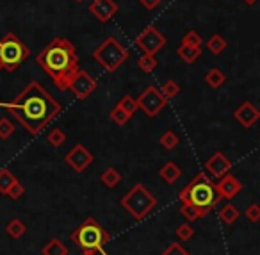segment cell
<instances>
[{
  "mask_svg": "<svg viewBox=\"0 0 260 255\" xmlns=\"http://www.w3.org/2000/svg\"><path fill=\"white\" fill-rule=\"evenodd\" d=\"M0 107L8 109L20 125L32 136L43 132V129L61 115V104L45 90L40 80H32L25 90L11 102H0Z\"/></svg>",
  "mask_w": 260,
  "mask_h": 255,
  "instance_id": "obj_1",
  "label": "cell"
},
{
  "mask_svg": "<svg viewBox=\"0 0 260 255\" xmlns=\"http://www.w3.org/2000/svg\"><path fill=\"white\" fill-rule=\"evenodd\" d=\"M36 61L61 91L68 90L70 80L79 70L75 47L72 41L61 36L48 41L43 50L36 55Z\"/></svg>",
  "mask_w": 260,
  "mask_h": 255,
  "instance_id": "obj_2",
  "label": "cell"
},
{
  "mask_svg": "<svg viewBox=\"0 0 260 255\" xmlns=\"http://www.w3.org/2000/svg\"><path fill=\"white\" fill-rule=\"evenodd\" d=\"M178 200L182 204H194L196 207L203 209L209 214L214 209V205L219 202L216 194V184L212 182V177L205 172H200L184 189L178 193Z\"/></svg>",
  "mask_w": 260,
  "mask_h": 255,
  "instance_id": "obj_3",
  "label": "cell"
},
{
  "mask_svg": "<svg viewBox=\"0 0 260 255\" xmlns=\"http://www.w3.org/2000/svg\"><path fill=\"white\" fill-rule=\"evenodd\" d=\"M70 237H72L73 243H77L84 250H94L102 255H107L105 244L111 241V236L104 226L98 225L96 219L87 218L79 229H75V232Z\"/></svg>",
  "mask_w": 260,
  "mask_h": 255,
  "instance_id": "obj_4",
  "label": "cell"
},
{
  "mask_svg": "<svg viewBox=\"0 0 260 255\" xmlns=\"http://www.w3.org/2000/svg\"><path fill=\"white\" fill-rule=\"evenodd\" d=\"M130 58L126 47L114 36H109L93 50V59L109 73L118 72L119 66L125 65V61Z\"/></svg>",
  "mask_w": 260,
  "mask_h": 255,
  "instance_id": "obj_5",
  "label": "cell"
},
{
  "mask_svg": "<svg viewBox=\"0 0 260 255\" xmlns=\"http://www.w3.org/2000/svg\"><path fill=\"white\" fill-rule=\"evenodd\" d=\"M29 58L30 48L15 33H8L0 38V63L6 72H16Z\"/></svg>",
  "mask_w": 260,
  "mask_h": 255,
  "instance_id": "obj_6",
  "label": "cell"
},
{
  "mask_svg": "<svg viewBox=\"0 0 260 255\" xmlns=\"http://www.w3.org/2000/svg\"><path fill=\"white\" fill-rule=\"evenodd\" d=\"M157 200L143 184H136L125 196L121 198V207L128 211L134 219H145L146 214L155 209Z\"/></svg>",
  "mask_w": 260,
  "mask_h": 255,
  "instance_id": "obj_7",
  "label": "cell"
},
{
  "mask_svg": "<svg viewBox=\"0 0 260 255\" xmlns=\"http://www.w3.org/2000/svg\"><path fill=\"white\" fill-rule=\"evenodd\" d=\"M138 109H141L148 118H155L160 111L168 105V100L157 86H148L138 98Z\"/></svg>",
  "mask_w": 260,
  "mask_h": 255,
  "instance_id": "obj_8",
  "label": "cell"
},
{
  "mask_svg": "<svg viewBox=\"0 0 260 255\" xmlns=\"http://www.w3.org/2000/svg\"><path fill=\"white\" fill-rule=\"evenodd\" d=\"M166 43H168L166 36L153 25H148L143 33L138 34V38H136V45H138V48H141L145 54H157L160 48L166 47Z\"/></svg>",
  "mask_w": 260,
  "mask_h": 255,
  "instance_id": "obj_9",
  "label": "cell"
},
{
  "mask_svg": "<svg viewBox=\"0 0 260 255\" xmlns=\"http://www.w3.org/2000/svg\"><path fill=\"white\" fill-rule=\"evenodd\" d=\"M96 88H98L96 79H94L89 72L80 70V68L77 70V73L72 77V80H70V84H68V90L72 91V93L75 95V98H79V100H84V98H87L89 95H93L94 91H96Z\"/></svg>",
  "mask_w": 260,
  "mask_h": 255,
  "instance_id": "obj_10",
  "label": "cell"
},
{
  "mask_svg": "<svg viewBox=\"0 0 260 255\" xmlns=\"http://www.w3.org/2000/svg\"><path fill=\"white\" fill-rule=\"evenodd\" d=\"M64 161L68 162L70 168H73L75 172L82 173L87 166L93 162V154L84 147L82 143H75L72 147V150L64 155Z\"/></svg>",
  "mask_w": 260,
  "mask_h": 255,
  "instance_id": "obj_11",
  "label": "cell"
},
{
  "mask_svg": "<svg viewBox=\"0 0 260 255\" xmlns=\"http://www.w3.org/2000/svg\"><path fill=\"white\" fill-rule=\"evenodd\" d=\"M119 8L114 0H93L89 4V13L100 23H107L118 15Z\"/></svg>",
  "mask_w": 260,
  "mask_h": 255,
  "instance_id": "obj_12",
  "label": "cell"
},
{
  "mask_svg": "<svg viewBox=\"0 0 260 255\" xmlns=\"http://www.w3.org/2000/svg\"><path fill=\"white\" fill-rule=\"evenodd\" d=\"M242 189V184L239 182V179L235 175H232L230 172L226 175H223L221 179H217L216 184V194L217 198H224V200H232L234 196H237Z\"/></svg>",
  "mask_w": 260,
  "mask_h": 255,
  "instance_id": "obj_13",
  "label": "cell"
},
{
  "mask_svg": "<svg viewBox=\"0 0 260 255\" xmlns=\"http://www.w3.org/2000/svg\"><path fill=\"white\" fill-rule=\"evenodd\" d=\"M205 169L212 179H221L223 175H226L232 169V161L223 154V152H216L214 155H210L205 162Z\"/></svg>",
  "mask_w": 260,
  "mask_h": 255,
  "instance_id": "obj_14",
  "label": "cell"
},
{
  "mask_svg": "<svg viewBox=\"0 0 260 255\" xmlns=\"http://www.w3.org/2000/svg\"><path fill=\"white\" fill-rule=\"evenodd\" d=\"M234 116H235V120L244 127V129H251V127L258 122L260 112H258V109L251 104V102H244V104H241L237 109H235Z\"/></svg>",
  "mask_w": 260,
  "mask_h": 255,
  "instance_id": "obj_15",
  "label": "cell"
},
{
  "mask_svg": "<svg viewBox=\"0 0 260 255\" xmlns=\"http://www.w3.org/2000/svg\"><path fill=\"white\" fill-rule=\"evenodd\" d=\"M177 55L184 63L192 65V63H196L200 58H202V47H191V45L180 43V47L177 48Z\"/></svg>",
  "mask_w": 260,
  "mask_h": 255,
  "instance_id": "obj_16",
  "label": "cell"
},
{
  "mask_svg": "<svg viewBox=\"0 0 260 255\" xmlns=\"http://www.w3.org/2000/svg\"><path fill=\"white\" fill-rule=\"evenodd\" d=\"M159 175H160V179L166 180L168 184H175L182 177V169H180V166L175 164L173 161H168L166 164L160 168Z\"/></svg>",
  "mask_w": 260,
  "mask_h": 255,
  "instance_id": "obj_17",
  "label": "cell"
},
{
  "mask_svg": "<svg viewBox=\"0 0 260 255\" xmlns=\"http://www.w3.org/2000/svg\"><path fill=\"white\" fill-rule=\"evenodd\" d=\"M205 82L209 84L212 90H219V88L226 82V75H224V72L221 68H212L207 72Z\"/></svg>",
  "mask_w": 260,
  "mask_h": 255,
  "instance_id": "obj_18",
  "label": "cell"
},
{
  "mask_svg": "<svg viewBox=\"0 0 260 255\" xmlns=\"http://www.w3.org/2000/svg\"><path fill=\"white\" fill-rule=\"evenodd\" d=\"M100 180L104 186H107L109 189H112V187H116L119 182H121V175H119V172L116 168L109 166V168H105L104 173L100 175Z\"/></svg>",
  "mask_w": 260,
  "mask_h": 255,
  "instance_id": "obj_19",
  "label": "cell"
},
{
  "mask_svg": "<svg viewBox=\"0 0 260 255\" xmlns=\"http://www.w3.org/2000/svg\"><path fill=\"white\" fill-rule=\"evenodd\" d=\"M180 212H182V216H184L185 219H187V223H192V221H196V219H200V218H203V216L207 214L203 209H200V207H196L194 204H182V207H180Z\"/></svg>",
  "mask_w": 260,
  "mask_h": 255,
  "instance_id": "obj_20",
  "label": "cell"
},
{
  "mask_svg": "<svg viewBox=\"0 0 260 255\" xmlns=\"http://www.w3.org/2000/svg\"><path fill=\"white\" fill-rule=\"evenodd\" d=\"M207 48H209L210 52H212L214 55H221L224 50H226V40H224L221 34H212V36L207 40Z\"/></svg>",
  "mask_w": 260,
  "mask_h": 255,
  "instance_id": "obj_21",
  "label": "cell"
},
{
  "mask_svg": "<svg viewBox=\"0 0 260 255\" xmlns=\"http://www.w3.org/2000/svg\"><path fill=\"white\" fill-rule=\"evenodd\" d=\"M41 253L43 255H68V248H66V244L61 243L59 239H52L45 244Z\"/></svg>",
  "mask_w": 260,
  "mask_h": 255,
  "instance_id": "obj_22",
  "label": "cell"
},
{
  "mask_svg": "<svg viewBox=\"0 0 260 255\" xmlns=\"http://www.w3.org/2000/svg\"><path fill=\"white\" fill-rule=\"evenodd\" d=\"M239 211H237V207H234L232 204H226L224 207H221V211H219V218H221V221L223 223H226V225H232V223H235L239 219Z\"/></svg>",
  "mask_w": 260,
  "mask_h": 255,
  "instance_id": "obj_23",
  "label": "cell"
},
{
  "mask_svg": "<svg viewBox=\"0 0 260 255\" xmlns=\"http://www.w3.org/2000/svg\"><path fill=\"white\" fill-rule=\"evenodd\" d=\"M6 232H8L13 239H20V237L27 232V226H25V223L20 221V219H11V221L6 225Z\"/></svg>",
  "mask_w": 260,
  "mask_h": 255,
  "instance_id": "obj_24",
  "label": "cell"
},
{
  "mask_svg": "<svg viewBox=\"0 0 260 255\" xmlns=\"http://www.w3.org/2000/svg\"><path fill=\"white\" fill-rule=\"evenodd\" d=\"M138 68L145 73H152L157 68L155 54H143V58L138 59Z\"/></svg>",
  "mask_w": 260,
  "mask_h": 255,
  "instance_id": "obj_25",
  "label": "cell"
},
{
  "mask_svg": "<svg viewBox=\"0 0 260 255\" xmlns=\"http://www.w3.org/2000/svg\"><path fill=\"white\" fill-rule=\"evenodd\" d=\"M159 141H160V145H162V148H166V150H175L177 145L180 143V137H178L173 130H166V132L160 134Z\"/></svg>",
  "mask_w": 260,
  "mask_h": 255,
  "instance_id": "obj_26",
  "label": "cell"
},
{
  "mask_svg": "<svg viewBox=\"0 0 260 255\" xmlns=\"http://www.w3.org/2000/svg\"><path fill=\"white\" fill-rule=\"evenodd\" d=\"M116 105H119V107L125 112H128L130 116H134L136 111H138V102H136V98L132 97V95H123Z\"/></svg>",
  "mask_w": 260,
  "mask_h": 255,
  "instance_id": "obj_27",
  "label": "cell"
},
{
  "mask_svg": "<svg viewBox=\"0 0 260 255\" xmlns=\"http://www.w3.org/2000/svg\"><path fill=\"white\" fill-rule=\"evenodd\" d=\"M15 182H16V177L9 169H0V193L6 194Z\"/></svg>",
  "mask_w": 260,
  "mask_h": 255,
  "instance_id": "obj_28",
  "label": "cell"
},
{
  "mask_svg": "<svg viewBox=\"0 0 260 255\" xmlns=\"http://www.w3.org/2000/svg\"><path fill=\"white\" fill-rule=\"evenodd\" d=\"M160 93L164 95L166 100H171V98H175L180 93V86H178V82H175V80H166V82L160 86Z\"/></svg>",
  "mask_w": 260,
  "mask_h": 255,
  "instance_id": "obj_29",
  "label": "cell"
},
{
  "mask_svg": "<svg viewBox=\"0 0 260 255\" xmlns=\"http://www.w3.org/2000/svg\"><path fill=\"white\" fill-rule=\"evenodd\" d=\"M15 123L9 118H0V139H9L15 134Z\"/></svg>",
  "mask_w": 260,
  "mask_h": 255,
  "instance_id": "obj_30",
  "label": "cell"
},
{
  "mask_svg": "<svg viewBox=\"0 0 260 255\" xmlns=\"http://www.w3.org/2000/svg\"><path fill=\"white\" fill-rule=\"evenodd\" d=\"M47 141L54 148H59L66 141V134L62 132L61 129H52L50 132H48V136H47Z\"/></svg>",
  "mask_w": 260,
  "mask_h": 255,
  "instance_id": "obj_31",
  "label": "cell"
},
{
  "mask_svg": "<svg viewBox=\"0 0 260 255\" xmlns=\"http://www.w3.org/2000/svg\"><path fill=\"white\" fill-rule=\"evenodd\" d=\"M130 118H132V116H130L128 112L123 111V109L119 107V105H116V107L111 111V120L116 123V125H125V123L128 122Z\"/></svg>",
  "mask_w": 260,
  "mask_h": 255,
  "instance_id": "obj_32",
  "label": "cell"
},
{
  "mask_svg": "<svg viewBox=\"0 0 260 255\" xmlns=\"http://www.w3.org/2000/svg\"><path fill=\"white\" fill-rule=\"evenodd\" d=\"M182 43L184 45H191V47H202V38H200V34L196 33V31H189V33H185V36L182 38Z\"/></svg>",
  "mask_w": 260,
  "mask_h": 255,
  "instance_id": "obj_33",
  "label": "cell"
},
{
  "mask_svg": "<svg viewBox=\"0 0 260 255\" xmlns=\"http://www.w3.org/2000/svg\"><path fill=\"white\" fill-rule=\"evenodd\" d=\"M194 236V230H192V226L189 225V223H182V225H178L177 229V237L180 241H189L191 237Z\"/></svg>",
  "mask_w": 260,
  "mask_h": 255,
  "instance_id": "obj_34",
  "label": "cell"
},
{
  "mask_svg": "<svg viewBox=\"0 0 260 255\" xmlns=\"http://www.w3.org/2000/svg\"><path fill=\"white\" fill-rule=\"evenodd\" d=\"M23 194H25V187H23L22 184H20L18 180H16V182L13 184L11 187H9V191L6 193V196H9L11 200H20V198H22Z\"/></svg>",
  "mask_w": 260,
  "mask_h": 255,
  "instance_id": "obj_35",
  "label": "cell"
},
{
  "mask_svg": "<svg viewBox=\"0 0 260 255\" xmlns=\"http://www.w3.org/2000/svg\"><path fill=\"white\" fill-rule=\"evenodd\" d=\"M244 214L251 223H258L260 221V207H258V204H251L248 209H246Z\"/></svg>",
  "mask_w": 260,
  "mask_h": 255,
  "instance_id": "obj_36",
  "label": "cell"
},
{
  "mask_svg": "<svg viewBox=\"0 0 260 255\" xmlns=\"http://www.w3.org/2000/svg\"><path fill=\"white\" fill-rule=\"evenodd\" d=\"M162 255H189V251H185L178 243H171L170 246L162 251Z\"/></svg>",
  "mask_w": 260,
  "mask_h": 255,
  "instance_id": "obj_37",
  "label": "cell"
},
{
  "mask_svg": "<svg viewBox=\"0 0 260 255\" xmlns=\"http://www.w3.org/2000/svg\"><path fill=\"white\" fill-rule=\"evenodd\" d=\"M139 2H141V6L146 11H153V9H157L160 4V0H139Z\"/></svg>",
  "mask_w": 260,
  "mask_h": 255,
  "instance_id": "obj_38",
  "label": "cell"
},
{
  "mask_svg": "<svg viewBox=\"0 0 260 255\" xmlns=\"http://www.w3.org/2000/svg\"><path fill=\"white\" fill-rule=\"evenodd\" d=\"M80 255H98V251H94V250H84Z\"/></svg>",
  "mask_w": 260,
  "mask_h": 255,
  "instance_id": "obj_39",
  "label": "cell"
},
{
  "mask_svg": "<svg viewBox=\"0 0 260 255\" xmlns=\"http://www.w3.org/2000/svg\"><path fill=\"white\" fill-rule=\"evenodd\" d=\"M242 2H244L246 6H253V4H256L258 0H242Z\"/></svg>",
  "mask_w": 260,
  "mask_h": 255,
  "instance_id": "obj_40",
  "label": "cell"
},
{
  "mask_svg": "<svg viewBox=\"0 0 260 255\" xmlns=\"http://www.w3.org/2000/svg\"><path fill=\"white\" fill-rule=\"evenodd\" d=\"M2 70H4V66H2V63H0V72H2Z\"/></svg>",
  "mask_w": 260,
  "mask_h": 255,
  "instance_id": "obj_41",
  "label": "cell"
},
{
  "mask_svg": "<svg viewBox=\"0 0 260 255\" xmlns=\"http://www.w3.org/2000/svg\"><path fill=\"white\" fill-rule=\"evenodd\" d=\"M75 2H84V0H75Z\"/></svg>",
  "mask_w": 260,
  "mask_h": 255,
  "instance_id": "obj_42",
  "label": "cell"
}]
</instances>
